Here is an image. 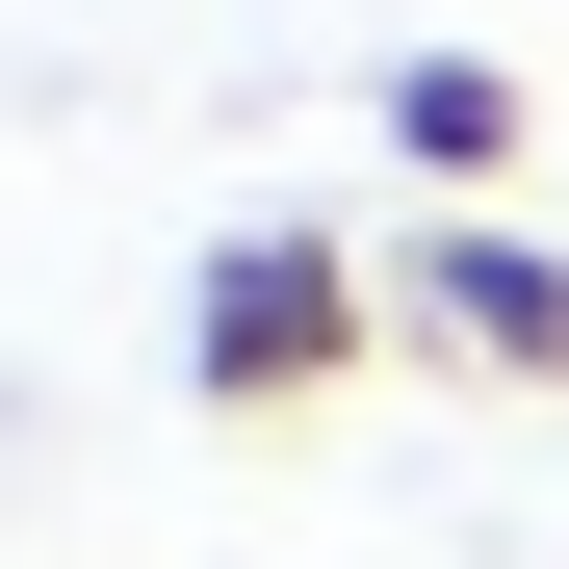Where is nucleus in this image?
<instances>
[{
    "label": "nucleus",
    "instance_id": "7ed1b4c3",
    "mask_svg": "<svg viewBox=\"0 0 569 569\" xmlns=\"http://www.w3.org/2000/svg\"><path fill=\"white\" fill-rule=\"evenodd\" d=\"M362 130H389V156L440 181V208H492V181H518V130H543V104H518V52H389V104H362Z\"/></svg>",
    "mask_w": 569,
    "mask_h": 569
},
{
    "label": "nucleus",
    "instance_id": "f257e3e1",
    "mask_svg": "<svg viewBox=\"0 0 569 569\" xmlns=\"http://www.w3.org/2000/svg\"><path fill=\"white\" fill-rule=\"evenodd\" d=\"M362 362H389V259L311 233V208H259L208 284H181V389H208V415H337Z\"/></svg>",
    "mask_w": 569,
    "mask_h": 569
},
{
    "label": "nucleus",
    "instance_id": "f03ea898",
    "mask_svg": "<svg viewBox=\"0 0 569 569\" xmlns=\"http://www.w3.org/2000/svg\"><path fill=\"white\" fill-rule=\"evenodd\" d=\"M389 337H415V362H466V389H569V233L440 208V233L389 259Z\"/></svg>",
    "mask_w": 569,
    "mask_h": 569
}]
</instances>
